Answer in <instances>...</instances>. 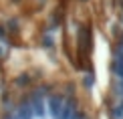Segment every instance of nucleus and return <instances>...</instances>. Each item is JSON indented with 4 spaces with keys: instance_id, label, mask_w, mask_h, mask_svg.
I'll return each instance as SVG.
<instances>
[{
    "instance_id": "f257e3e1",
    "label": "nucleus",
    "mask_w": 123,
    "mask_h": 119,
    "mask_svg": "<svg viewBox=\"0 0 123 119\" xmlns=\"http://www.w3.org/2000/svg\"><path fill=\"white\" fill-rule=\"evenodd\" d=\"M93 50L79 38L0 63V119H99Z\"/></svg>"
},
{
    "instance_id": "f03ea898",
    "label": "nucleus",
    "mask_w": 123,
    "mask_h": 119,
    "mask_svg": "<svg viewBox=\"0 0 123 119\" xmlns=\"http://www.w3.org/2000/svg\"><path fill=\"white\" fill-rule=\"evenodd\" d=\"M99 34L105 43L103 115L105 119H123V0H101Z\"/></svg>"
}]
</instances>
